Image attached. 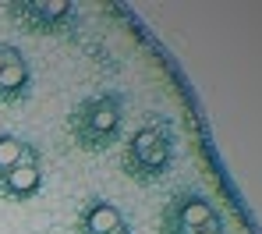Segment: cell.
<instances>
[{
  "label": "cell",
  "mask_w": 262,
  "mask_h": 234,
  "mask_svg": "<svg viewBox=\"0 0 262 234\" xmlns=\"http://www.w3.org/2000/svg\"><path fill=\"white\" fill-rule=\"evenodd\" d=\"M131 160L138 167H145V178L163 174V167H167V135L160 128H142L131 142Z\"/></svg>",
  "instance_id": "cell-1"
},
{
  "label": "cell",
  "mask_w": 262,
  "mask_h": 234,
  "mask_svg": "<svg viewBox=\"0 0 262 234\" xmlns=\"http://www.w3.org/2000/svg\"><path fill=\"white\" fill-rule=\"evenodd\" d=\"M117 121H121V110H117V99H96V103H89L85 107V135H92L89 139V145H106L110 142V135L117 132Z\"/></svg>",
  "instance_id": "cell-2"
},
{
  "label": "cell",
  "mask_w": 262,
  "mask_h": 234,
  "mask_svg": "<svg viewBox=\"0 0 262 234\" xmlns=\"http://www.w3.org/2000/svg\"><path fill=\"white\" fill-rule=\"evenodd\" d=\"M39 181H43V174H39V167H36V153H32L29 145H25L18 167H11L7 174H0V188H4L7 195H18V199L32 195V192L39 188Z\"/></svg>",
  "instance_id": "cell-3"
},
{
  "label": "cell",
  "mask_w": 262,
  "mask_h": 234,
  "mask_svg": "<svg viewBox=\"0 0 262 234\" xmlns=\"http://www.w3.org/2000/svg\"><path fill=\"white\" fill-rule=\"evenodd\" d=\"M117 231H124V220L110 202H96L85 213V234H117Z\"/></svg>",
  "instance_id": "cell-4"
},
{
  "label": "cell",
  "mask_w": 262,
  "mask_h": 234,
  "mask_svg": "<svg viewBox=\"0 0 262 234\" xmlns=\"http://www.w3.org/2000/svg\"><path fill=\"white\" fill-rule=\"evenodd\" d=\"M209 220H213V206H209V202H202V199H188V202H181V217H177L181 234L202 231Z\"/></svg>",
  "instance_id": "cell-5"
},
{
  "label": "cell",
  "mask_w": 262,
  "mask_h": 234,
  "mask_svg": "<svg viewBox=\"0 0 262 234\" xmlns=\"http://www.w3.org/2000/svg\"><path fill=\"white\" fill-rule=\"evenodd\" d=\"M29 86V68L18 53H7V64L0 68V96H18Z\"/></svg>",
  "instance_id": "cell-6"
},
{
  "label": "cell",
  "mask_w": 262,
  "mask_h": 234,
  "mask_svg": "<svg viewBox=\"0 0 262 234\" xmlns=\"http://www.w3.org/2000/svg\"><path fill=\"white\" fill-rule=\"evenodd\" d=\"M21 153H25V145H21L18 139H11V135H0V174H7L11 167H18Z\"/></svg>",
  "instance_id": "cell-7"
},
{
  "label": "cell",
  "mask_w": 262,
  "mask_h": 234,
  "mask_svg": "<svg viewBox=\"0 0 262 234\" xmlns=\"http://www.w3.org/2000/svg\"><path fill=\"white\" fill-rule=\"evenodd\" d=\"M195 234H220V220L213 217V220H209V224H206L202 231H195Z\"/></svg>",
  "instance_id": "cell-8"
},
{
  "label": "cell",
  "mask_w": 262,
  "mask_h": 234,
  "mask_svg": "<svg viewBox=\"0 0 262 234\" xmlns=\"http://www.w3.org/2000/svg\"><path fill=\"white\" fill-rule=\"evenodd\" d=\"M7 53H11V50H7V47H0V68L7 64Z\"/></svg>",
  "instance_id": "cell-9"
},
{
  "label": "cell",
  "mask_w": 262,
  "mask_h": 234,
  "mask_svg": "<svg viewBox=\"0 0 262 234\" xmlns=\"http://www.w3.org/2000/svg\"><path fill=\"white\" fill-rule=\"evenodd\" d=\"M117 234H128V231H117Z\"/></svg>",
  "instance_id": "cell-10"
}]
</instances>
